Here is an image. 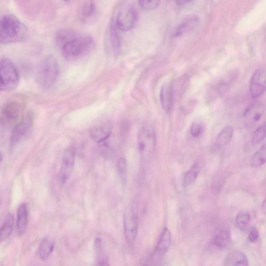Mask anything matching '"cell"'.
<instances>
[{"mask_svg":"<svg viewBox=\"0 0 266 266\" xmlns=\"http://www.w3.org/2000/svg\"><path fill=\"white\" fill-rule=\"evenodd\" d=\"M160 0H138L139 5L143 10L149 11L157 9Z\"/></svg>","mask_w":266,"mask_h":266,"instance_id":"f1b7e54d","label":"cell"},{"mask_svg":"<svg viewBox=\"0 0 266 266\" xmlns=\"http://www.w3.org/2000/svg\"><path fill=\"white\" fill-rule=\"evenodd\" d=\"M174 95V86L173 81L164 83L160 91V101L163 109L169 112L172 109Z\"/></svg>","mask_w":266,"mask_h":266,"instance_id":"4fadbf2b","label":"cell"},{"mask_svg":"<svg viewBox=\"0 0 266 266\" xmlns=\"http://www.w3.org/2000/svg\"><path fill=\"white\" fill-rule=\"evenodd\" d=\"M228 89V83L223 82L219 84L217 88V90L219 94L222 95L225 94L227 92Z\"/></svg>","mask_w":266,"mask_h":266,"instance_id":"d6a6232c","label":"cell"},{"mask_svg":"<svg viewBox=\"0 0 266 266\" xmlns=\"http://www.w3.org/2000/svg\"><path fill=\"white\" fill-rule=\"evenodd\" d=\"M95 247L97 254V265H109L108 261L104 255L102 248V240L100 238H97L95 241Z\"/></svg>","mask_w":266,"mask_h":266,"instance_id":"4316f807","label":"cell"},{"mask_svg":"<svg viewBox=\"0 0 266 266\" xmlns=\"http://www.w3.org/2000/svg\"><path fill=\"white\" fill-rule=\"evenodd\" d=\"M202 127L201 124L199 123H193L191 126L190 133L194 137H197L201 134Z\"/></svg>","mask_w":266,"mask_h":266,"instance_id":"4dcf8cb0","label":"cell"},{"mask_svg":"<svg viewBox=\"0 0 266 266\" xmlns=\"http://www.w3.org/2000/svg\"><path fill=\"white\" fill-rule=\"evenodd\" d=\"M199 23L200 20L197 16H192L186 18L177 28L174 36L178 37L193 30Z\"/></svg>","mask_w":266,"mask_h":266,"instance_id":"ac0fdd59","label":"cell"},{"mask_svg":"<svg viewBox=\"0 0 266 266\" xmlns=\"http://www.w3.org/2000/svg\"><path fill=\"white\" fill-rule=\"evenodd\" d=\"M75 163V153L72 148L66 150L62 158L59 176V184L64 186L71 177Z\"/></svg>","mask_w":266,"mask_h":266,"instance_id":"9c48e42d","label":"cell"},{"mask_svg":"<svg viewBox=\"0 0 266 266\" xmlns=\"http://www.w3.org/2000/svg\"><path fill=\"white\" fill-rule=\"evenodd\" d=\"M266 137V121L261 124L255 131L252 137L251 142L254 145L261 142Z\"/></svg>","mask_w":266,"mask_h":266,"instance_id":"83f0119b","label":"cell"},{"mask_svg":"<svg viewBox=\"0 0 266 266\" xmlns=\"http://www.w3.org/2000/svg\"><path fill=\"white\" fill-rule=\"evenodd\" d=\"M118 170L121 179L125 181L127 178V162L123 158H121L118 162Z\"/></svg>","mask_w":266,"mask_h":266,"instance_id":"f546056e","label":"cell"},{"mask_svg":"<svg viewBox=\"0 0 266 266\" xmlns=\"http://www.w3.org/2000/svg\"><path fill=\"white\" fill-rule=\"evenodd\" d=\"M224 265L227 266L248 265V259L243 252L232 250L227 255L224 259Z\"/></svg>","mask_w":266,"mask_h":266,"instance_id":"e0dca14e","label":"cell"},{"mask_svg":"<svg viewBox=\"0 0 266 266\" xmlns=\"http://www.w3.org/2000/svg\"><path fill=\"white\" fill-rule=\"evenodd\" d=\"M233 134V128L230 125L227 126L218 135L215 143V148L220 149L226 146L230 142Z\"/></svg>","mask_w":266,"mask_h":266,"instance_id":"d6986e66","label":"cell"},{"mask_svg":"<svg viewBox=\"0 0 266 266\" xmlns=\"http://www.w3.org/2000/svg\"><path fill=\"white\" fill-rule=\"evenodd\" d=\"M200 173V168L198 164L195 163L190 168L186 173L184 179L185 187H188L192 184L197 180Z\"/></svg>","mask_w":266,"mask_h":266,"instance_id":"d4e9b609","label":"cell"},{"mask_svg":"<svg viewBox=\"0 0 266 266\" xmlns=\"http://www.w3.org/2000/svg\"><path fill=\"white\" fill-rule=\"evenodd\" d=\"M250 220V215L248 213L240 212L236 217V225L241 230L246 231L248 229Z\"/></svg>","mask_w":266,"mask_h":266,"instance_id":"484cf974","label":"cell"},{"mask_svg":"<svg viewBox=\"0 0 266 266\" xmlns=\"http://www.w3.org/2000/svg\"><path fill=\"white\" fill-rule=\"evenodd\" d=\"M264 108L261 103L252 104L245 111V124L247 127H251L256 124L263 114Z\"/></svg>","mask_w":266,"mask_h":266,"instance_id":"5bb4252c","label":"cell"},{"mask_svg":"<svg viewBox=\"0 0 266 266\" xmlns=\"http://www.w3.org/2000/svg\"><path fill=\"white\" fill-rule=\"evenodd\" d=\"M138 22V14L133 6L124 5L120 10L116 20L118 29L123 32H128L134 29Z\"/></svg>","mask_w":266,"mask_h":266,"instance_id":"5b68a950","label":"cell"},{"mask_svg":"<svg viewBox=\"0 0 266 266\" xmlns=\"http://www.w3.org/2000/svg\"><path fill=\"white\" fill-rule=\"evenodd\" d=\"M59 74L58 61L53 56H47L40 63L37 70L36 80L42 89L51 88L57 81Z\"/></svg>","mask_w":266,"mask_h":266,"instance_id":"3957f363","label":"cell"},{"mask_svg":"<svg viewBox=\"0 0 266 266\" xmlns=\"http://www.w3.org/2000/svg\"><path fill=\"white\" fill-rule=\"evenodd\" d=\"M33 124V116L31 114L27 115L16 124L10 138V148L11 150L29 134L32 128Z\"/></svg>","mask_w":266,"mask_h":266,"instance_id":"8992f818","label":"cell"},{"mask_svg":"<svg viewBox=\"0 0 266 266\" xmlns=\"http://www.w3.org/2000/svg\"><path fill=\"white\" fill-rule=\"evenodd\" d=\"M112 129H113V124L110 121L97 123L90 128V136L97 143L103 144L109 139Z\"/></svg>","mask_w":266,"mask_h":266,"instance_id":"8fae6325","label":"cell"},{"mask_svg":"<svg viewBox=\"0 0 266 266\" xmlns=\"http://www.w3.org/2000/svg\"><path fill=\"white\" fill-rule=\"evenodd\" d=\"M29 223V208L27 203L21 204L17 213V227L18 234L22 235L25 232Z\"/></svg>","mask_w":266,"mask_h":266,"instance_id":"2e32d148","label":"cell"},{"mask_svg":"<svg viewBox=\"0 0 266 266\" xmlns=\"http://www.w3.org/2000/svg\"><path fill=\"white\" fill-rule=\"evenodd\" d=\"M261 209L263 213L266 214V197L261 205Z\"/></svg>","mask_w":266,"mask_h":266,"instance_id":"836d02e7","label":"cell"},{"mask_svg":"<svg viewBox=\"0 0 266 266\" xmlns=\"http://www.w3.org/2000/svg\"><path fill=\"white\" fill-rule=\"evenodd\" d=\"M117 27L116 24L111 25L109 36L112 49L116 54H118L121 49L120 40L117 31Z\"/></svg>","mask_w":266,"mask_h":266,"instance_id":"603a6c76","label":"cell"},{"mask_svg":"<svg viewBox=\"0 0 266 266\" xmlns=\"http://www.w3.org/2000/svg\"><path fill=\"white\" fill-rule=\"evenodd\" d=\"M266 163V144L262 146L252 157L250 165L252 167H259Z\"/></svg>","mask_w":266,"mask_h":266,"instance_id":"cb8c5ba5","label":"cell"},{"mask_svg":"<svg viewBox=\"0 0 266 266\" xmlns=\"http://www.w3.org/2000/svg\"><path fill=\"white\" fill-rule=\"evenodd\" d=\"M23 105L16 101L7 103L3 108L1 115L2 122L4 124L18 123L23 118Z\"/></svg>","mask_w":266,"mask_h":266,"instance_id":"52a82bcc","label":"cell"},{"mask_svg":"<svg viewBox=\"0 0 266 266\" xmlns=\"http://www.w3.org/2000/svg\"><path fill=\"white\" fill-rule=\"evenodd\" d=\"M55 41L63 57L71 61L86 57L94 47L91 37L71 30L59 32L56 35Z\"/></svg>","mask_w":266,"mask_h":266,"instance_id":"6da1fadb","label":"cell"},{"mask_svg":"<svg viewBox=\"0 0 266 266\" xmlns=\"http://www.w3.org/2000/svg\"><path fill=\"white\" fill-rule=\"evenodd\" d=\"M172 242L171 233L169 229L165 228L162 233L155 252L152 256L151 261L156 263L161 261L169 250Z\"/></svg>","mask_w":266,"mask_h":266,"instance_id":"7c38bea8","label":"cell"},{"mask_svg":"<svg viewBox=\"0 0 266 266\" xmlns=\"http://www.w3.org/2000/svg\"><path fill=\"white\" fill-rule=\"evenodd\" d=\"M29 34L26 27L17 18L7 15L2 18L0 25V43L10 44L25 40Z\"/></svg>","mask_w":266,"mask_h":266,"instance_id":"7a4b0ae2","label":"cell"},{"mask_svg":"<svg viewBox=\"0 0 266 266\" xmlns=\"http://www.w3.org/2000/svg\"><path fill=\"white\" fill-rule=\"evenodd\" d=\"M54 248L53 241L45 238L40 242L38 251V256L43 260H47L52 254Z\"/></svg>","mask_w":266,"mask_h":266,"instance_id":"ffe728a7","label":"cell"},{"mask_svg":"<svg viewBox=\"0 0 266 266\" xmlns=\"http://www.w3.org/2000/svg\"><path fill=\"white\" fill-rule=\"evenodd\" d=\"M64 1H65V2H69V1H70V0H64Z\"/></svg>","mask_w":266,"mask_h":266,"instance_id":"d590c367","label":"cell"},{"mask_svg":"<svg viewBox=\"0 0 266 266\" xmlns=\"http://www.w3.org/2000/svg\"><path fill=\"white\" fill-rule=\"evenodd\" d=\"M0 79L2 91L16 89L20 83V76L15 65L8 59L2 58L0 61Z\"/></svg>","mask_w":266,"mask_h":266,"instance_id":"277c9868","label":"cell"},{"mask_svg":"<svg viewBox=\"0 0 266 266\" xmlns=\"http://www.w3.org/2000/svg\"><path fill=\"white\" fill-rule=\"evenodd\" d=\"M155 143V135L152 129L149 127H144L139 132L138 144L140 151L142 152L147 147L151 146Z\"/></svg>","mask_w":266,"mask_h":266,"instance_id":"9a60e30c","label":"cell"},{"mask_svg":"<svg viewBox=\"0 0 266 266\" xmlns=\"http://www.w3.org/2000/svg\"><path fill=\"white\" fill-rule=\"evenodd\" d=\"M14 222H15V219H14L13 215L11 213L8 214L3 224L1 230H0V241L1 242L5 241L11 235Z\"/></svg>","mask_w":266,"mask_h":266,"instance_id":"7402d4cb","label":"cell"},{"mask_svg":"<svg viewBox=\"0 0 266 266\" xmlns=\"http://www.w3.org/2000/svg\"><path fill=\"white\" fill-rule=\"evenodd\" d=\"M259 233L256 228L253 227L250 230L248 235V240L252 243L255 242L258 238Z\"/></svg>","mask_w":266,"mask_h":266,"instance_id":"1f68e13d","label":"cell"},{"mask_svg":"<svg viewBox=\"0 0 266 266\" xmlns=\"http://www.w3.org/2000/svg\"><path fill=\"white\" fill-rule=\"evenodd\" d=\"M214 244L219 248L226 249L231 246L232 240L230 233L226 230L219 232L215 237Z\"/></svg>","mask_w":266,"mask_h":266,"instance_id":"44dd1931","label":"cell"},{"mask_svg":"<svg viewBox=\"0 0 266 266\" xmlns=\"http://www.w3.org/2000/svg\"><path fill=\"white\" fill-rule=\"evenodd\" d=\"M138 227V215L134 209L126 212L124 217V232L126 241L132 245L136 238Z\"/></svg>","mask_w":266,"mask_h":266,"instance_id":"ba28073f","label":"cell"},{"mask_svg":"<svg viewBox=\"0 0 266 266\" xmlns=\"http://www.w3.org/2000/svg\"><path fill=\"white\" fill-rule=\"evenodd\" d=\"M184 3L189 2L192 1V0H183Z\"/></svg>","mask_w":266,"mask_h":266,"instance_id":"e575fe53","label":"cell"},{"mask_svg":"<svg viewBox=\"0 0 266 266\" xmlns=\"http://www.w3.org/2000/svg\"><path fill=\"white\" fill-rule=\"evenodd\" d=\"M249 91L253 98H258L266 91V71L259 68L252 75L250 80Z\"/></svg>","mask_w":266,"mask_h":266,"instance_id":"30bf717a","label":"cell"}]
</instances>
